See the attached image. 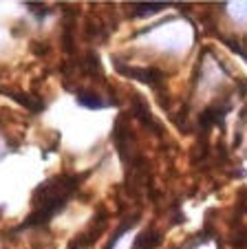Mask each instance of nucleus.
I'll return each mask as SVG.
<instances>
[{
  "mask_svg": "<svg viewBox=\"0 0 247 249\" xmlns=\"http://www.w3.org/2000/svg\"><path fill=\"white\" fill-rule=\"evenodd\" d=\"M86 174H60L56 179L44 181L42 185H38L33 192V212L29 214V218L20 225V230L24 227H44L57 212L69 203V198L73 196V192L79 188L82 179Z\"/></svg>",
  "mask_w": 247,
  "mask_h": 249,
  "instance_id": "obj_1",
  "label": "nucleus"
},
{
  "mask_svg": "<svg viewBox=\"0 0 247 249\" xmlns=\"http://www.w3.org/2000/svg\"><path fill=\"white\" fill-rule=\"evenodd\" d=\"M113 66L119 71L121 75L139 80L148 86H157V82H161V75H163L161 71H157V69H139V66H131V64H126V62L121 64L119 57H113Z\"/></svg>",
  "mask_w": 247,
  "mask_h": 249,
  "instance_id": "obj_2",
  "label": "nucleus"
},
{
  "mask_svg": "<svg viewBox=\"0 0 247 249\" xmlns=\"http://www.w3.org/2000/svg\"><path fill=\"white\" fill-rule=\"evenodd\" d=\"M104 223H106V218H104V214H97V218L93 221V225L89 227L86 231H82V234L77 236V238L73 240V243L69 245V249H89L91 245L95 243V238H97V231L104 230Z\"/></svg>",
  "mask_w": 247,
  "mask_h": 249,
  "instance_id": "obj_3",
  "label": "nucleus"
},
{
  "mask_svg": "<svg viewBox=\"0 0 247 249\" xmlns=\"http://www.w3.org/2000/svg\"><path fill=\"white\" fill-rule=\"evenodd\" d=\"M161 238H163L161 231H157L154 227H146V230L137 236L133 249H157L159 243H161Z\"/></svg>",
  "mask_w": 247,
  "mask_h": 249,
  "instance_id": "obj_4",
  "label": "nucleus"
},
{
  "mask_svg": "<svg viewBox=\"0 0 247 249\" xmlns=\"http://www.w3.org/2000/svg\"><path fill=\"white\" fill-rule=\"evenodd\" d=\"M77 104L89 110H99V108H104V106H115L113 99L97 97L95 93H77Z\"/></svg>",
  "mask_w": 247,
  "mask_h": 249,
  "instance_id": "obj_5",
  "label": "nucleus"
},
{
  "mask_svg": "<svg viewBox=\"0 0 247 249\" xmlns=\"http://www.w3.org/2000/svg\"><path fill=\"white\" fill-rule=\"evenodd\" d=\"M135 225H137V216H133V218H128V221H124V223H121V225L115 230V234H113V238L108 240L106 249H115V247H117V243H119V238H121V236H126V231H131Z\"/></svg>",
  "mask_w": 247,
  "mask_h": 249,
  "instance_id": "obj_6",
  "label": "nucleus"
},
{
  "mask_svg": "<svg viewBox=\"0 0 247 249\" xmlns=\"http://www.w3.org/2000/svg\"><path fill=\"white\" fill-rule=\"evenodd\" d=\"M168 7V2H146V5H135L133 7V16H150V14H159Z\"/></svg>",
  "mask_w": 247,
  "mask_h": 249,
  "instance_id": "obj_7",
  "label": "nucleus"
}]
</instances>
